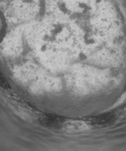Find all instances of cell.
<instances>
[{
  "label": "cell",
  "mask_w": 126,
  "mask_h": 151,
  "mask_svg": "<svg viewBox=\"0 0 126 151\" xmlns=\"http://www.w3.org/2000/svg\"><path fill=\"white\" fill-rule=\"evenodd\" d=\"M88 128V125L82 121H67L63 125V129L71 133H75V132H80L86 130Z\"/></svg>",
  "instance_id": "6da1fadb"
}]
</instances>
